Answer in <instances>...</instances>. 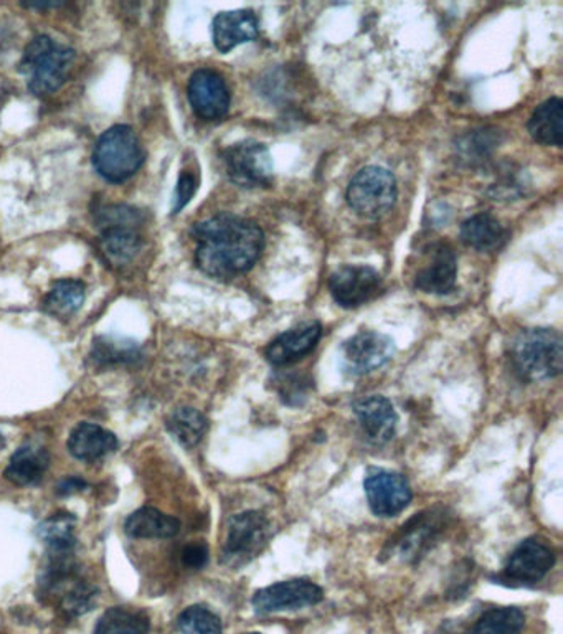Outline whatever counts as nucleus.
Listing matches in <instances>:
<instances>
[{
	"label": "nucleus",
	"mask_w": 563,
	"mask_h": 634,
	"mask_svg": "<svg viewBox=\"0 0 563 634\" xmlns=\"http://www.w3.org/2000/svg\"><path fill=\"white\" fill-rule=\"evenodd\" d=\"M192 237L197 243V266L219 280L247 273L264 246L260 227L232 213H219L197 223Z\"/></svg>",
	"instance_id": "1"
},
{
	"label": "nucleus",
	"mask_w": 563,
	"mask_h": 634,
	"mask_svg": "<svg viewBox=\"0 0 563 634\" xmlns=\"http://www.w3.org/2000/svg\"><path fill=\"white\" fill-rule=\"evenodd\" d=\"M511 361L519 378L527 382L559 378L563 365L562 338L552 329H527L514 339Z\"/></svg>",
	"instance_id": "2"
},
{
	"label": "nucleus",
	"mask_w": 563,
	"mask_h": 634,
	"mask_svg": "<svg viewBox=\"0 0 563 634\" xmlns=\"http://www.w3.org/2000/svg\"><path fill=\"white\" fill-rule=\"evenodd\" d=\"M74 52L47 36L36 37L23 53L20 71L36 97L56 93L67 81Z\"/></svg>",
	"instance_id": "3"
},
{
	"label": "nucleus",
	"mask_w": 563,
	"mask_h": 634,
	"mask_svg": "<svg viewBox=\"0 0 563 634\" xmlns=\"http://www.w3.org/2000/svg\"><path fill=\"white\" fill-rule=\"evenodd\" d=\"M144 149L134 129L118 124L104 131L94 144L93 165L101 178L121 184L144 164Z\"/></svg>",
	"instance_id": "4"
},
{
	"label": "nucleus",
	"mask_w": 563,
	"mask_h": 634,
	"mask_svg": "<svg viewBox=\"0 0 563 634\" xmlns=\"http://www.w3.org/2000/svg\"><path fill=\"white\" fill-rule=\"evenodd\" d=\"M396 200V182L392 172L383 168L362 169L348 188V202L358 215L380 219L392 210Z\"/></svg>",
	"instance_id": "5"
},
{
	"label": "nucleus",
	"mask_w": 563,
	"mask_h": 634,
	"mask_svg": "<svg viewBox=\"0 0 563 634\" xmlns=\"http://www.w3.org/2000/svg\"><path fill=\"white\" fill-rule=\"evenodd\" d=\"M222 158L227 175L239 188H268L273 181V159L261 142H237L223 151Z\"/></svg>",
	"instance_id": "6"
},
{
	"label": "nucleus",
	"mask_w": 563,
	"mask_h": 634,
	"mask_svg": "<svg viewBox=\"0 0 563 634\" xmlns=\"http://www.w3.org/2000/svg\"><path fill=\"white\" fill-rule=\"evenodd\" d=\"M270 539V521L261 512L249 511L232 517L227 534L223 562L242 567L261 554Z\"/></svg>",
	"instance_id": "7"
},
{
	"label": "nucleus",
	"mask_w": 563,
	"mask_h": 634,
	"mask_svg": "<svg viewBox=\"0 0 563 634\" xmlns=\"http://www.w3.org/2000/svg\"><path fill=\"white\" fill-rule=\"evenodd\" d=\"M383 281L379 271L364 264H345L329 278V291L339 306L359 308L375 300L382 291Z\"/></svg>",
	"instance_id": "8"
},
{
	"label": "nucleus",
	"mask_w": 563,
	"mask_h": 634,
	"mask_svg": "<svg viewBox=\"0 0 563 634\" xmlns=\"http://www.w3.org/2000/svg\"><path fill=\"white\" fill-rule=\"evenodd\" d=\"M364 490L369 506L379 517H395L412 501V487L406 477L379 467L368 471Z\"/></svg>",
	"instance_id": "9"
},
{
	"label": "nucleus",
	"mask_w": 563,
	"mask_h": 634,
	"mask_svg": "<svg viewBox=\"0 0 563 634\" xmlns=\"http://www.w3.org/2000/svg\"><path fill=\"white\" fill-rule=\"evenodd\" d=\"M324 598L321 586L310 580H288L258 590L253 606L260 613L293 612L318 605Z\"/></svg>",
	"instance_id": "10"
},
{
	"label": "nucleus",
	"mask_w": 563,
	"mask_h": 634,
	"mask_svg": "<svg viewBox=\"0 0 563 634\" xmlns=\"http://www.w3.org/2000/svg\"><path fill=\"white\" fill-rule=\"evenodd\" d=\"M189 101L197 117L219 121L230 110V90L225 80L212 70H197L189 81Z\"/></svg>",
	"instance_id": "11"
},
{
	"label": "nucleus",
	"mask_w": 563,
	"mask_h": 634,
	"mask_svg": "<svg viewBox=\"0 0 563 634\" xmlns=\"http://www.w3.org/2000/svg\"><path fill=\"white\" fill-rule=\"evenodd\" d=\"M344 361L354 374H369L383 368L395 354V344L389 335L364 331L342 345Z\"/></svg>",
	"instance_id": "12"
},
{
	"label": "nucleus",
	"mask_w": 563,
	"mask_h": 634,
	"mask_svg": "<svg viewBox=\"0 0 563 634\" xmlns=\"http://www.w3.org/2000/svg\"><path fill=\"white\" fill-rule=\"evenodd\" d=\"M456 254L446 243H435L426 263L415 274V288L426 294H448L456 286Z\"/></svg>",
	"instance_id": "13"
},
{
	"label": "nucleus",
	"mask_w": 563,
	"mask_h": 634,
	"mask_svg": "<svg viewBox=\"0 0 563 634\" xmlns=\"http://www.w3.org/2000/svg\"><path fill=\"white\" fill-rule=\"evenodd\" d=\"M555 555L547 545L535 539L522 542L505 564V578L514 583H535L554 567Z\"/></svg>",
	"instance_id": "14"
},
{
	"label": "nucleus",
	"mask_w": 563,
	"mask_h": 634,
	"mask_svg": "<svg viewBox=\"0 0 563 634\" xmlns=\"http://www.w3.org/2000/svg\"><path fill=\"white\" fill-rule=\"evenodd\" d=\"M141 220L101 223V237L98 246L107 263L123 268L134 260L141 250L142 240L138 232Z\"/></svg>",
	"instance_id": "15"
},
{
	"label": "nucleus",
	"mask_w": 563,
	"mask_h": 634,
	"mask_svg": "<svg viewBox=\"0 0 563 634\" xmlns=\"http://www.w3.org/2000/svg\"><path fill=\"white\" fill-rule=\"evenodd\" d=\"M322 328L319 322H306L278 335L267 348V359L277 368L291 365L313 352L321 339Z\"/></svg>",
	"instance_id": "16"
},
{
	"label": "nucleus",
	"mask_w": 563,
	"mask_h": 634,
	"mask_svg": "<svg viewBox=\"0 0 563 634\" xmlns=\"http://www.w3.org/2000/svg\"><path fill=\"white\" fill-rule=\"evenodd\" d=\"M354 413L372 443L385 444L395 435L399 415L385 396L371 395L358 400L354 403Z\"/></svg>",
	"instance_id": "17"
},
{
	"label": "nucleus",
	"mask_w": 563,
	"mask_h": 634,
	"mask_svg": "<svg viewBox=\"0 0 563 634\" xmlns=\"http://www.w3.org/2000/svg\"><path fill=\"white\" fill-rule=\"evenodd\" d=\"M212 32L217 50L229 53L242 43L253 42L260 33V26L251 10H232L213 19Z\"/></svg>",
	"instance_id": "18"
},
{
	"label": "nucleus",
	"mask_w": 563,
	"mask_h": 634,
	"mask_svg": "<svg viewBox=\"0 0 563 634\" xmlns=\"http://www.w3.org/2000/svg\"><path fill=\"white\" fill-rule=\"evenodd\" d=\"M439 515L433 511L416 514L409 524L403 525L402 531L393 541L392 551L396 552L403 561L419 558L432 545L441 531Z\"/></svg>",
	"instance_id": "19"
},
{
	"label": "nucleus",
	"mask_w": 563,
	"mask_h": 634,
	"mask_svg": "<svg viewBox=\"0 0 563 634\" xmlns=\"http://www.w3.org/2000/svg\"><path fill=\"white\" fill-rule=\"evenodd\" d=\"M68 451L71 456L87 463L101 460L117 451L118 439L114 433L94 423H80L68 436Z\"/></svg>",
	"instance_id": "20"
},
{
	"label": "nucleus",
	"mask_w": 563,
	"mask_h": 634,
	"mask_svg": "<svg viewBox=\"0 0 563 634\" xmlns=\"http://www.w3.org/2000/svg\"><path fill=\"white\" fill-rule=\"evenodd\" d=\"M49 466L50 454L46 447L26 444L12 454L3 476L16 486H33L42 481Z\"/></svg>",
	"instance_id": "21"
},
{
	"label": "nucleus",
	"mask_w": 563,
	"mask_h": 634,
	"mask_svg": "<svg viewBox=\"0 0 563 634\" xmlns=\"http://www.w3.org/2000/svg\"><path fill=\"white\" fill-rule=\"evenodd\" d=\"M181 531V521L155 507H141L129 515L124 532L131 539H171Z\"/></svg>",
	"instance_id": "22"
},
{
	"label": "nucleus",
	"mask_w": 563,
	"mask_h": 634,
	"mask_svg": "<svg viewBox=\"0 0 563 634\" xmlns=\"http://www.w3.org/2000/svg\"><path fill=\"white\" fill-rule=\"evenodd\" d=\"M505 233L504 227L500 220L494 219L490 213H480V215L471 217L461 225V240L464 245L477 250V252H494L504 245Z\"/></svg>",
	"instance_id": "23"
},
{
	"label": "nucleus",
	"mask_w": 563,
	"mask_h": 634,
	"mask_svg": "<svg viewBox=\"0 0 563 634\" xmlns=\"http://www.w3.org/2000/svg\"><path fill=\"white\" fill-rule=\"evenodd\" d=\"M563 104L561 98H551L544 101L532 114L529 121V132L539 144L562 145Z\"/></svg>",
	"instance_id": "24"
},
{
	"label": "nucleus",
	"mask_w": 563,
	"mask_h": 634,
	"mask_svg": "<svg viewBox=\"0 0 563 634\" xmlns=\"http://www.w3.org/2000/svg\"><path fill=\"white\" fill-rule=\"evenodd\" d=\"M165 426H168V432L171 433L175 442L181 443L184 447H193L202 442L207 429H209V422L199 410L182 406L168 416Z\"/></svg>",
	"instance_id": "25"
},
{
	"label": "nucleus",
	"mask_w": 563,
	"mask_h": 634,
	"mask_svg": "<svg viewBox=\"0 0 563 634\" xmlns=\"http://www.w3.org/2000/svg\"><path fill=\"white\" fill-rule=\"evenodd\" d=\"M84 303V284L77 280H60L43 300V311L50 316L68 319Z\"/></svg>",
	"instance_id": "26"
},
{
	"label": "nucleus",
	"mask_w": 563,
	"mask_h": 634,
	"mask_svg": "<svg viewBox=\"0 0 563 634\" xmlns=\"http://www.w3.org/2000/svg\"><path fill=\"white\" fill-rule=\"evenodd\" d=\"M149 616L139 610L113 606L98 620L94 634H148Z\"/></svg>",
	"instance_id": "27"
},
{
	"label": "nucleus",
	"mask_w": 563,
	"mask_h": 634,
	"mask_svg": "<svg viewBox=\"0 0 563 634\" xmlns=\"http://www.w3.org/2000/svg\"><path fill=\"white\" fill-rule=\"evenodd\" d=\"M525 625L524 613L514 606L494 608L484 613L470 634H521Z\"/></svg>",
	"instance_id": "28"
},
{
	"label": "nucleus",
	"mask_w": 563,
	"mask_h": 634,
	"mask_svg": "<svg viewBox=\"0 0 563 634\" xmlns=\"http://www.w3.org/2000/svg\"><path fill=\"white\" fill-rule=\"evenodd\" d=\"M74 517L71 514H53L40 525V537L49 545L50 552H73Z\"/></svg>",
	"instance_id": "29"
},
{
	"label": "nucleus",
	"mask_w": 563,
	"mask_h": 634,
	"mask_svg": "<svg viewBox=\"0 0 563 634\" xmlns=\"http://www.w3.org/2000/svg\"><path fill=\"white\" fill-rule=\"evenodd\" d=\"M91 359L100 368L131 364L135 359H139V349L132 342H125L124 344V342L114 341L111 338H100L94 341Z\"/></svg>",
	"instance_id": "30"
},
{
	"label": "nucleus",
	"mask_w": 563,
	"mask_h": 634,
	"mask_svg": "<svg viewBox=\"0 0 563 634\" xmlns=\"http://www.w3.org/2000/svg\"><path fill=\"white\" fill-rule=\"evenodd\" d=\"M182 634H222V622L215 613L202 605H193L184 610L178 618Z\"/></svg>",
	"instance_id": "31"
},
{
	"label": "nucleus",
	"mask_w": 563,
	"mask_h": 634,
	"mask_svg": "<svg viewBox=\"0 0 563 634\" xmlns=\"http://www.w3.org/2000/svg\"><path fill=\"white\" fill-rule=\"evenodd\" d=\"M209 562V547L202 542L190 544L182 551V564L192 571H200Z\"/></svg>",
	"instance_id": "32"
},
{
	"label": "nucleus",
	"mask_w": 563,
	"mask_h": 634,
	"mask_svg": "<svg viewBox=\"0 0 563 634\" xmlns=\"http://www.w3.org/2000/svg\"><path fill=\"white\" fill-rule=\"evenodd\" d=\"M197 191V179L195 175L190 174V172H182L181 179H179L178 191H175V207L174 213L181 212L185 205L192 199L193 193Z\"/></svg>",
	"instance_id": "33"
},
{
	"label": "nucleus",
	"mask_w": 563,
	"mask_h": 634,
	"mask_svg": "<svg viewBox=\"0 0 563 634\" xmlns=\"http://www.w3.org/2000/svg\"><path fill=\"white\" fill-rule=\"evenodd\" d=\"M83 487H87V483H84L83 480L71 476L67 477V480H63L62 483L59 484L57 493H59L60 496H71V494L78 493V491L83 490Z\"/></svg>",
	"instance_id": "34"
},
{
	"label": "nucleus",
	"mask_w": 563,
	"mask_h": 634,
	"mask_svg": "<svg viewBox=\"0 0 563 634\" xmlns=\"http://www.w3.org/2000/svg\"><path fill=\"white\" fill-rule=\"evenodd\" d=\"M47 6L57 7V6H59V3L52 2V3H47ZM29 7H46V3H29Z\"/></svg>",
	"instance_id": "35"
},
{
	"label": "nucleus",
	"mask_w": 563,
	"mask_h": 634,
	"mask_svg": "<svg viewBox=\"0 0 563 634\" xmlns=\"http://www.w3.org/2000/svg\"><path fill=\"white\" fill-rule=\"evenodd\" d=\"M247 634H261V633H247Z\"/></svg>",
	"instance_id": "36"
}]
</instances>
